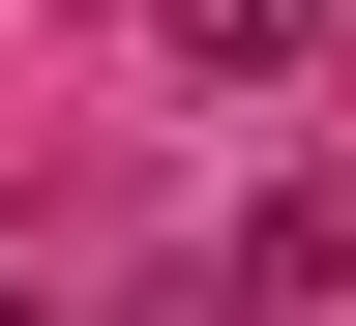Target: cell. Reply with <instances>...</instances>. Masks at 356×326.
<instances>
[{
	"label": "cell",
	"instance_id": "obj_1",
	"mask_svg": "<svg viewBox=\"0 0 356 326\" xmlns=\"http://www.w3.org/2000/svg\"><path fill=\"white\" fill-rule=\"evenodd\" d=\"M178 60H208V89H297V60H327V0H178Z\"/></svg>",
	"mask_w": 356,
	"mask_h": 326
},
{
	"label": "cell",
	"instance_id": "obj_2",
	"mask_svg": "<svg viewBox=\"0 0 356 326\" xmlns=\"http://www.w3.org/2000/svg\"><path fill=\"white\" fill-rule=\"evenodd\" d=\"M238 297H356V178H297V208H267V238H238Z\"/></svg>",
	"mask_w": 356,
	"mask_h": 326
}]
</instances>
